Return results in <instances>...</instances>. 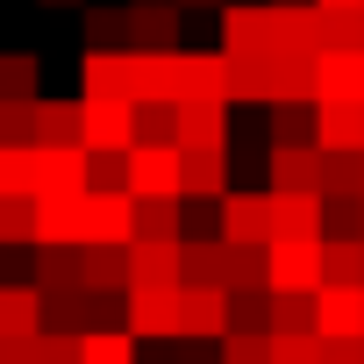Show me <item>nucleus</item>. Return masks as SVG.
<instances>
[{
  "mask_svg": "<svg viewBox=\"0 0 364 364\" xmlns=\"http://www.w3.org/2000/svg\"><path fill=\"white\" fill-rule=\"evenodd\" d=\"M129 178H136L143 193H178V157L171 150H136L129 157Z\"/></svg>",
  "mask_w": 364,
  "mask_h": 364,
  "instance_id": "f257e3e1",
  "label": "nucleus"
},
{
  "mask_svg": "<svg viewBox=\"0 0 364 364\" xmlns=\"http://www.w3.org/2000/svg\"><path fill=\"white\" fill-rule=\"evenodd\" d=\"M321 143H336V150L364 143V107H357V100H328V114H321Z\"/></svg>",
  "mask_w": 364,
  "mask_h": 364,
  "instance_id": "f03ea898",
  "label": "nucleus"
},
{
  "mask_svg": "<svg viewBox=\"0 0 364 364\" xmlns=\"http://www.w3.org/2000/svg\"><path fill=\"white\" fill-rule=\"evenodd\" d=\"M122 22L136 29L143 50H164V43H171V15H164V8H136V15H122Z\"/></svg>",
  "mask_w": 364,
  "mask_h": 364,
  "instance_id": "7ed1b4c3",
  "label": "nucleus"
},
{
  "mask_svg": "<svg viewBox=\"0 0 364 364\" xmlns=\"http://www.w3.org/2000/svg\"><path fill=\"white\" fill-rule=\"evenodd\" d=\"M29 86H36V58H0V100H29Z\"/></svg>",
  "mask_w": 364,
  "mask_h": 364,
  "instance_id": "20e7f679",
  "label": "nucleus"
},
{
  "mask_svg": "<svg viewBox=\"0 0 364 364\" xmlns=\"http://www.w3.org/2000/svg\"><path fill=\"white\" fill-rule=\"evenodd\" d=\"M321 15H364V0H314Z\"/></svg>",
  "mask_w": 364,
  "mask_h": 364,
  "instance_id": "39448f33",
  "label": "nucleus"
},
{
  "mask_svg": "<svg viewBox=\"0 0 364 364\" xmlns=\"http://www.w3.org/2000/svg\"><path fill=\"white\" fill-rule=\"evenodd\" d=\"M50 8H72V0H50Z\"/></svg>",
  "mask_w": 364,
  "mask_h": 364,
  "instance_id": "423d86ee",
  "label": "nucleus"
},
{
  "mask_svg": "<svg viewBox=\"0 0 364 364\" xmlns=\"http://www.w3.org/2000/svg\"><path fill=\"white\" fill-rule=\"evenodd\" d=\"M286 8H293V0H286Z\"/></svg>",
  "mask_w": 364,
  "mask_h": 364,
  "instance_id": "0eeeda50",
  "label": "nucleus"
},
{
  "mask_svg": "<svg viewBox=\"0 0 364 364\" xmlns=\"http://www.w3.org/2000/svg\"><path fill=\"white\" fill-rule=\"evenodd\" d=\"M193 8H200V0H193Z\"/></svg>",
  "mask_w": 364,
  "mask_h": 364,
  "instance_id": "6e6552de",
  "label": "nucleus"
}]
</instances>
